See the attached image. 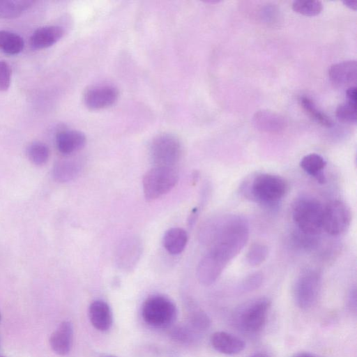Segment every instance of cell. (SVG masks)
<instances>
[{
	"label": "cell",
	"mask_w": 357,
	"mask_h": 357,
	"mask_svg": "<svg viewBox=\"0 0 357 357\" xmlns=\"http://www.w3.org/2000/svg\"><path fill=\"white\" fill-rule=\"evenodd\" d=\"M63 28L59 26H43L33 32L30 38V44L36 50L45 49L57 43L63 37Z\"/></svg>",
	"instance_id": "cell-18"
},
{
	"label": "cell",
	"mask_w": 357,
	"mask_h": 357,
	"mask_svg": "<svg viewBox=\"0 0 357 357\" xmlns=\"http://www.w3.org/2000/svg\"><path fill=\"white\" fill-rule=\"evenodd\" d=\"M149 153L154 167H174L181 155V144L174 135L160 134L152 140Z\"/></svg>",
	"instance_id": "cell-6"
},
{
	"label": "cell",
	"mask_w": 357,
	"mask_h": 357,
	"mask_svg": "<svg viewBox=\"0 0 357 357\" xmlns=\"http://www.w3.org/2000/svg\"><path fill=\"white\" fill-rule=\"evenodd\" d=\"M324 206L317 199L302 196L292 206V219L300 231L318 236L323 230Z\"/></svg>",
	"instance_id": "cell-3"
},
{
	"label": "cell",
	"mask_w": 357,
	"mask_h": 357,
	"mask_svg": "<svg viewBox=\"0 0 357 357\" xmlns=\"http://www.w3.org/2000/svg\"><path fill=\"white\" fill-rule=\"evenodd\" d=\"M328 73L329 79L335 85L345 86L355 84L357 79L356 61L347 60L334 63L330 66Z\"/></svg>",
	"instance_id": "cell-13"
},
{
	"label": "cell",
	"mask_w": 357,
	"mask_h": 357,
	"mask_svg": "<svg viewBox=\"0 0 357 357\" xmlns=\"http://www.w3.org/2000/svg\"><path fill=\"white\" fill-rule=\"evenodd\" d=\"M190 321L193 328L199 331L206 330L211 325L209 317L202 310L192 312L190 317Z\"/></svg>",
	"instance_id": "cell-31"
},
{
	"label": "cell",
	"mask_w": 357,
	"mask_h": 357,
	"mask_svg": "<svg viewBox=\"0 0 357 357\" xmlns=\"http://www.w3.org/2000/svg\"><path fill=\"white\" fill-rule=\"evenodd\" d=\"M34 3L33 0H0V19L18 17Z\"/></svg>",
	"instance_id": "cell-23"
},
{
	"label": "cell",
	"mask_w": 357,
	"mask_h": 357,
	"mask_svg": "<svg viewBox=\"0 0 357 357\" xmlns=\"http://www.w3.org/2000/svg\"><path fill=\"white\" fill-rule=\"evenodd\" d=\"M188 239L185 230L180 227H173L165 233L162 245L169 253L178 255L185 249Z\"/></svg>",
	"instance_id": "cell-22"
},
{
	"label": "cell",
	"mask_w": 357,
	"mask_h": 357,
	"mask_svg": "<svg viewBox=\"0 0 357 357\" xmlns=\"http://www.w3.org/2000/svg\"><path fill=\"white\" fill-rule=\"evenodd\" d=\"M347 101L356 103V86H349L346 91Z\"/></svg>",
	"instance_id": "cell-36"
},
{
	"label": "cell",
	"mask_w": 357,
	"mask_h": 357,
	"mask_svg": "<svg viewBox=\"0 0 357 357\" xmlns=\"http://www.w3.org/2000/svg\"><path fill=\"white\" fill-rule=\"evenodd\" d=\"M348 303L350 308L354 311L356 310V287L351 289L348 295Z\"/></svg>",
	"instance_id": "cell-35"
},
{
	"label": "cell",
	"mask_w": 357,
	"mask_h": 357,
	"mask_svg": "<svg viewBox=\"0 0 357 357\" xmlns=\"http://www.w3.org/2000/svg\"><path fill=\"white\" fill-rule=\"evenodd\" d=\"M342 3L347 7L354 10H356L357 2L356 1H343Z\"/></svg>",
	"instance_id": "cell-37"
},
{
	"label": "cell",
	"mask_w": 357,
	"mask_h": 357,
	"mask_svg": "<svg viewBox=\"0 0 357 357\" xmlns=\"http://www.w3.org/2000/svg\"><path fill=\"white\" fill-rule=\"evenodd\" d=\"M293 357H317L308 353H300L294 355Z\"/></svg>",
	"instance_id": "cell-38"
},
{
	"label": "cell",
	"mask_w": 357,
	"mask_h": 357,
	"mask_svg": "<svg viewBox=\"0 0 357 357\" xmlns=\"http://www.w3.org/2000/svg\"><path fill=\"white\" fill-rule=\"evenodd\" d=\"M212 347L217 351L226 355H235L245 348V342L238 337L225 331H217L211 337Z\"/></svg>",
	"instance_id": "cell-17"
},
{
	"label": "cell",
	"mask_w": 357,
	"mask_h": 357,
	"mask_svg": "<svg viewBox=\"0 0 357 357\" xmlns=\"http://www.w3.org/2000/svg\"><path fill=\"white\" fill-rule=\"evenodd\" d=\"M73 327L68 321H62L50 337L52 349L59 356L68 354L72 347Z\"/></svg>",
	"instance_id": "cell-14"
},
{
	"label": "cell",
	"mask_w": 357,
	"mask_h": 357,
	"mask_svg": "<svg viewBox=\"0 0 357 357\" xmlns=\"http://www.w3.org/2000/svg\"><path fill=\"white\" fill-rule=\"evenodd\" d=\"M178 180L174 167H153L144 176L143 192L147 201L155 200L170 191Z\"/></svg>",
	"instance_id": "cell-4"
},
{
	"label": "cell",
	"mask_w": 357,
	"mask_h": 357,
	"mask_svg": "<svg viewBox=\"0 0 357 357\" xmlns=\"http://www.w3.org/2000/svg\"><path fill=\"white\" fill-rule=\"evenodd\" d=\"M0 357H4L3 356L0 355Z\"/></svg>",
	"instance_id": "cell-40"
},
{
	"label": "cell",
	"mask_w": 357,
	"mask_h": 357,
	"mask_svg": "<svg viewBox=\"0 0 357 357\" xmlns=\"http://www.w3.org/2000/svg\"><path fill=\"white\" fill-rule=\"evenodd\" d=\"M140 239L134 236L123 238L117 245L114 254L116 266L123 271H130L137 264L142 253Z\"/></svg>",
	"instance_id": "cell-10"
},
{
	"label": "cell",
	"mask_w": 357,
	"mask_h": 357,
	"mask_svg": "<svg viewBox=\"0 0 357 357\" xmlns=\"http://www.w3.org/2000/svg\"><path fill=\"white\" fill-rule=\"evenodd\" d=\"M26 153L29 160L37 166L43 165L50 158L49 147L39 141L30 143L26 147Z\"/></svg>",
	"instance_id": "cell-26"
},
{
	"label": "cell",
	"mask_w": 357,
	"mask_h": 357,
	"mask_svg": "<svg viewBox=\"0 0 357 357\" xmlns=\"http://www.w3.org/2000/svg\"><path fill=\"white\" fill-rule=\"evenodd\" d=\"M85 135L75 130H63L56 135V145L63 155L73 154L82 149L86 144Z\"/></svg>",
	"instance_id": "cell-16"
},
{
	"label": "cell",
	"mask_w": 357,
	"mask_h": 357,
	"mask_svg": "<svg viewBox=\"0 0 357 357\" xmlns=\"http://www.w3.org/2000/svg\"><path fill=\"white\" fill-rule=\"evenodd\" d=\"M351 220L350 209L341 200H332L324 207L323 229L331 236H338L345 232Z\"/></svg>",
	"instance_id": "cell-8"
},
{
	"label": "cell",
	"mask_w": 357,
	"mask_h": 357,
	"mask_svg": "<svg viewBox=\"0 0 357 357\" xmlns=\"http://www.w3.org/2000/svg\"><path fill=\"white\" fill-rule=\"evenodd\" d=\"M268 255V248L265 244L254 243L250 246L245 259L248 264L256 266L261 264L266 259Z\"/></svg>",
	"instance_id": "cell-28"
},
{
	"label": "cell",
	"mask_w": 357,
	"mask_h": 357,
	"mask_svg": "<svg viewBox=\"0 0 357 357\" xmlns=\"http://www.w3.org/2000/svg\"><path fill=\"white\" fill-rule=\"evenodd\" d=\"M226 266L213 255L207 252L198 264L197 279L203 285H211L217 280Z\"/></svg>",
	"instance_id": "cell-12"
},
{
	"label": "cell",
	"mask_w": 357,
	"mask_h": 357,
	"mask_svg": "<svg viewBox=\"0 0 357 357\" xmlns=\"http://www.w3.org/2000/svg\"><path fill=\"white\" fill-rule=\"evenodd\" d=\"M271 303L265 298L257 299L243 309L238 318L240 327L245 332L255 333L265 324Z\"/></svg>",
	"instance_id": "cell-9"
},
{
	"label": "cell",
	"mask_w": 357,
	"mask_h": 357,
	"mask_svg": "<svg viewBox=\"0 0 357 357\" xmlns=\"http://www.w3.org/2000/svg\"><path fill=\"white\" fill-rule=\"evenodd\" d=\"M300 166L310 176L314 177L319 183H325L326 177L324 169L326 161L317 153H310L305 155L300 162Z\"/></svg>",
	"instance_id": "cell-21"
},
{
	"label": "cell",
	"mask_w": 357,
	"mask_h": 357,
	"mask_svg": "<svg viewBox=\"0 0 357 357\" xmlns=\"http://www.w3.org/2000/svg\"><path fill=\"white\" fill-rule=\"evenodd\" d=\"M263 274L256 272L247 276L242 283V288L245 291H250L259 288L263 282Z\"/></svg>",
	"instance_id": "cell-33"
},
{
	"label": "cell",
	"mask_w": 357,
	"mask_h": 357,
	"mask_svg": "<svg viewBox=\"0 0 357 357\" xmlns=\"http://www.w3.org/2000/svg\"><path fill=\"white\" fill-rule=\"evenodd\" d=\"M252 123L257 130L268 133H279L286 127V121L282 116L266 109L256 112Z\"/></svg>",
	"instance_id": "cell-15"
},
{
	"label": "cell",
	"mask_w": 357,
	"mask_h": 357,
	"mask_svg": "<svg viewBox=\"0 0 357 357\" xmlns=\"http://www.w3.org/2000/svg\"><path fill=\"white\" fill-rule=\"evenodd\" d=\"M335 114L338 120L342 122L356 123V103L347 101L339 105L336 109Z\"/></svg>",
	"instance_id": "cell-29"
},
{
	"label": "cell",
	"mask_w": 357,
	"mask_h": 357,
	"mask_svg": "<svg viewBox=\"0 0 357 357\" xmlns=\"http://www.w3.org/2000/svg\"><path fill=\"white\" fill-rule=\"evenodd\" d=\"M250 357H268L266 354L262 353L255 354Z\"/></svg>",
	"instance_id": "cell-39"
},
{
	"label": "cell",
	"mask_w": 357,
	"mask_h": 357,
	"mask_svg": "<svg viewBox=\"0 0 357 357\" xmlns=\"http://www.w3.org/2000/svg\"><path fill=\"white\" fill-rule=\"evenodd\" d=\"M321 285L319 273L313 269L301 273L296 280L294 296L297 305L302 309L312 307L317 301Z\"/></svg>",
	"instance_id": "cell-7"
},
{
	"label": "cell",
	"mask_w": 357,
	"mask_h": 357,
	"mask_svg": "<svg viewBox=\"0 0 357 357\" xmlns=\"http://www.w3.org/2000/svg\"><path fill=\"white\" fill-rule=\"evenodd\" d=\"M82 168L80 161L75 159H66L58 161L52 169V176L59 183H66L77 177Z\"/></svg>",
	"instance_id": "cell-20"
},
{
	"label": "cell",
	"mask_w": 357,
	"mask_h": 357,
	"mask_svg": "<svg viewBox=\"0 0 357 357\" xmlns=\"http://www.w3.org/2000/svg\"><path fill=\"white\" fill-rule=\"evenodd\" d=\"M0 319H1V316H0Z\"/></svg>",
	"instance_id": "cell-42"
},
{
	"label": "cell",
	"mask_w": 357,
	"mask_h": 357,
	"mask_svg": "<svg viewBox=\"0 0 357 357\" xmlns=\"http://www.w3.org/2000/svg\"><path fill=\"white\" fill-rule=\"evenodd\" d=\"M24 47V41L19 34L8 31L0 30V50L8 55L20 53Z\"/></svg>",
	"instance_id": "cell-24"
},
{
	"label": "cell",
	"mask_w": 357,
	"mask_h": 357,
	"mask_svg": "<svg viewBox=\"0 0 357 357\" xmlns=\"http://www.w3.org/2000/svg\"><path fill=\"white\" fill-rule=\"evenodd\" d=\"M176 307L168 298L155 295L148 298L142 307V317L144 322L154 328H166L176 319Z\"/></svg>",
	"instance_id": "cell-5"
},
{
	"label": "cell",
	"mask_w": 357,
	"mask_h": 357,
	"mask_svg": "<svg viewBox=\"0 0 357 357\" xmlns=\"http://www.w3.org/2000/svg\"><path fill=\"white\" fill-rule=\"evenodd\" d=\"M294 243L305 250H311L318 243L317 236H312L300 231L296 229L292 234Z\"/></svg>",
	"instance_id": "cell-30"
},
{
	"label": "cell",
	"mask_w": 357,
	"mask_h": 357,
	"mask_svg": "<svg viewBox=\"0 0 357 357\" xmlns=\"http://www.w3.org/2000/svg\"><path fill=\"white\" fill-rule=\"evenodd\" d=\"M12 71L10 65L0 60V91H6L10 85Z\"/></svg>",
	"instance_id": "cell-32"
},
{
	"label": "cell",
	"mask_w": 357,
	"mask_h": 357,
	"mask_svg": "<svg viewBox=\"0 0 357 357\" xmlns=\"http://www.w3.org/2000/svg\"><path fill=\"white\" fill-rule=\"evenodd\" d=\"M191 335V333L188 330L183 328H175L172 333L174 339L181 342L190 341Z\"/></svg>",
	"instance_id": "cell-34"
},
{
	"label": "cell",
	"mask_w": 357,
	"mask_h": 357,
	"mask_svg": "<svg viewBox=\"0 0 357 357\" xmlns=\"http://www.w3.org/2000/svg\"><path fill=\"white\" fill-rule=\"evenodd\" d=\"M291 6L294 12L310 17L319 15L323 8L322 3L314 0L294 1Z\"/></svg>",
	"instance_id": "cell-27"
},
{
	"label": "cell",
	"mask_w": 357,
	"mask_h": 357,
	"mask_svg": "<svg viewBox=\"0 0 357 357\" xmlns=\"http://www.w3.org/2000/svg\"><path fill=\"white\" fill-rule=\"evenodd\" d=\"M119 97V91L114 86L98 85L89 88L84 93V102L91 109L98 110L112 105Z\"/></svg>",
	"instance_id": "cell-11"
},
{
	"label": "cell",
	"mask_w": 357,
	"mask_h": 357,
	"mask_svg": "<svg viewBox=\"0 0 357 357\" xmlns=\"http://www.w3.org/2000/svg\"><path fill=\"white\" fill-rule=\"evenodd\" d=\"M288 190L287 182L281 176L263 173L256 175L243 187L248 198L266 206L276 205Z\"/></svg>",
	"instance_id": "cell-2"
},
{
	"label": "cell",
	"mask_w": 357,
	"mask_h": 357,
	"mask_svg": "<svg viewBox=\"0 0 357 357\" xmlns=\"http://www.w3.org/2000/svg\"><path fill=\"white\" fill-rule=\"evenodd\" d=\"M107 357H116V356H107Z\"/></svg>",
	"instance_id": "cell-41"
},
{
	"label": "cell",
	"mask_w": 357,
	"mask_h": 357,
	"mask_svg": "<svg viewBox=\"0 0 357 357\" xmlns=\"http://www.w3.org/2000/svg\"><path fill=\"white\" fill-rule=\"evenodd\" d=\"M298 101L305 112L316 123L326 128H331L333 126V120L325 113L319 110L310 98L306 96H301L299 98Z\"/></svg>",
	"instance_id": "cell-25"
},
{
	"label": "cell",
	"mask_w": 357,
	"mask_h": 357,
	"mask_svg": "<svg viewBox=\"0 0 357 357\" xmlns=\"http://www.w3.org/2000/svg\"><path fill=\"white\" fill-rule=\"evenodd\" d=\"M89 317L93 326L100 331H108L113 323V316L109 305L105 301L96 300L89 308Z\"/></svg>",
	"instance_id": "cell-19"
},
{
	"label": "cell",
	"mask_w": 357,
	"mask_h": 357,
	"mask_svg": "<svg viewBox=\"0 0 357 357\" xmlns=\"http://www.w3.org/2000/svg\"><path fill=\"white\" fill-rule=\"evenodd\" d=\"M250 234L248 220L242 215H230L206 221L199 231L201 241L222 248L234 258L246 244Z\"/></svg>",
	"instance_id": "cell-1"
}]
</instances>
